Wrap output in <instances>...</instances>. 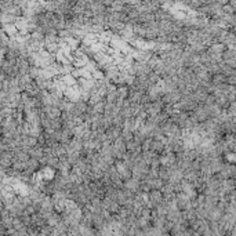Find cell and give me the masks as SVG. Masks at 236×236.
<instances>
[{"label":"cell","instance_id":"cell-1","mask_svg":"<svg viewBox=\"0 0 236 236\" xmlns=\"http://www.w3.org/2000/svg\"><path fill=\"white\" fill-rule=\"evenodd\" d=\"M106 137H108V140L112 142V144H113V142L118 141L119 138L121 137V128L112 126V127L109 128L108 131H106Z\"/></svg>","mask_w":236,"mask_h":236}]
</instances>
